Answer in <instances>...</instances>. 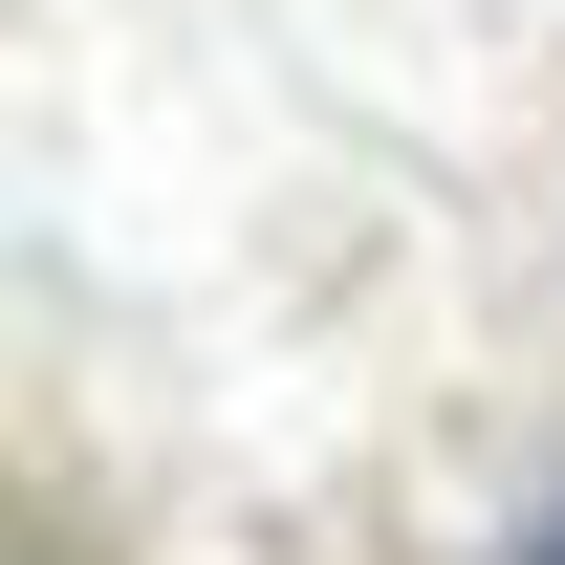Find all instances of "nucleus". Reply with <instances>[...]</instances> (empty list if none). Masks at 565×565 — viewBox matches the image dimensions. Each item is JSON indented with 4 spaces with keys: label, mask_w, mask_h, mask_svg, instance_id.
<instances>
[{
    "label": "nucleus",
    "mask_w": 565,
    "mask_h": 565,
    "mask_svg": "<svg viewBox=\"0 0 565 565\" xmlns=\"http://www.w3.org/2000/svg\"><path fill=\"white\" fill-rule=\"evenodd\" d=\"M522 565H565V522H544V544H522Z\"/></svg>",
    "instance_id": "f257e3e1"
}]
</instances>
